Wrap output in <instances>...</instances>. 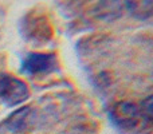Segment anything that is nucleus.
<instances>
[{"label": "nucleus", "mask_w": 153, "mask_h": 134, "mask_svg": "<svg viewBox=\"0 0 153 134\" xmlns=\"http://www.w3.org/2000/svg\"><path fill=\"white\" fill-rule=\"evenodd\" d=\"M35 122V111L30 106L18 109L0 124V134H24Z\"/></svg>", "instance_id": "obj_5"}, {"label": "nucleus", "mask_w": 153, "mask_h": 134, "mask_svg": "<svg viewBox=\"0 0 153 134\" xmlns=\"http://www.w3.org/2000/svg\"><path fill=\"white\" fill-rule=\"evenodd\" d=\"M152 99L153 98L149 95L140 105L129 101L113 105L109 110L111 125L121 134H151Z\"/></svg>", "instance_id": "obj_1"}, {"label": "nucleus", "mask_w": 153, "mask_h": 134, "mask_svg": "<svg viewBox=\"0 0 153 134\" xmlns=\"http://www.w3.org/2000/svg\"><path fill=\"white\" fill-rule=\"evenodd\" d=\"M28 98L30 89L26 82L10 74L0 73V105L5 107H15Z\"/></svg>", "instance_id": "obj_3"}, {"label": "nucleus", "mask_w": 153, "mask_h": 134, "mask_svg": "<svg viewBox=\"0 0 153 134\" xmlns=\"http://www.w3.org/2000/svg\"><path fill=\"white\" fill-rule=\"evenodd\" d=\"M19 31L23 39L38 46L46 44L53 39V28L45 15L27 13L19 23Z\"/></svg>", "instance_id": "obj_2"}, {"label": "nucleus", "mask_w": 153, "mask_h": 134, "mask_svg": "<svg viewBox=\"0 0 153 134\" xmlns=\"http://www.w3.org/2000/svg\"><path fill=\"white\" fill-rule=\"evenodd\" d=\"M126 8L134 18L141 20L152 16V1H126Z\"/></svg>", "instance_id": "obj_6"}, {"label": "nucleus", "mask_w": 153, "mask_h": 134, "mask_svg": "<svg viewBox=\"0 0 153 134\" xmlns=\"http://www.w3.org/2000/svg\"><path fill=\"white\" fill-rule=\"evenodd\" d=\"M58 70V59L54 53H28L20 62L24 75H48Z\"/></svg>", "instance_id": "obj_4"}]
</instances>
